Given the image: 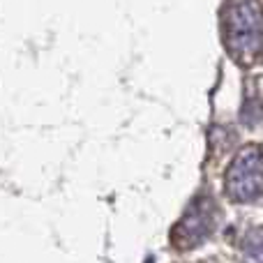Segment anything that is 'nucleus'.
<instances>
[{
	"mask_svg": "<svg viewBox=\"0 0 263 263\" xmlns=\"http://www.w3.org/2000/svg\"><path fill=\"white\" fill-rule=\"evenodd\" d=\"M224 42L238 63L263 53V7L259 0H229L222 16Z\"/></svg>",
	"mask_w": 263,
	"mask_h": 263,
	"instance_id": "f257e3e1",
	"label": "nucleus"
},
{
	"mask_svg": "<svg viewBox=\"0 0 263 263\" xmlns=\"http://www.w3.org/2000/svg\"><path fill=\"white\" fill-rule=\"evenodd\" d=\"M227 194L233 201H254L263 196V148L247 145L236 155L227 171Z\"/></svg>",
	"mask_w": 263,
	"mask_h": 263,
	"instance_id": "f03ea898",
	"label": "nucleus"
},
{
	"mask_svg": "<svg viewBox=\"0 0 263 263\" xmlns=\"http://www.w3.org/2000/svg\"><path fill=\"white\" fill-rule=\"evenodd\" d=\"M215 222V210L208 201H196L190 210L185 213V217L178 222V227L173 229V242L176 247H194L199 242H203L208 238L210 229Z\"/></svg>",
	"mask_w": 263,
	"mask_h": 263,
	"instance_id": "7ed1b4c3",
	"label": "nucleus"
},
{
	"mask_svg": "<svg viewBox=\"0 0 263 263\" xmlns=\"http://www.w3.org/2000/svg\"><path fill=\"white\" fill-rule=\"evenodd\" d=\"M242 250L250 263H263V231H252Z\"/></svg>",
	"mask_w": 263,
	"mask_h": 263,
	"instance_id": "20e7f679",
	"label": "nucleus"
}]
</instances>
